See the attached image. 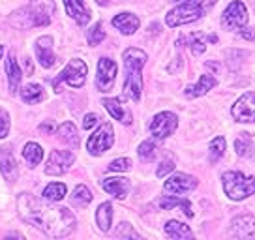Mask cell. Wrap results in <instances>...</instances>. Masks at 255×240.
Wrapping results in <instances>:
<instances>
[{"instance_id":"cell-1","label":"cell","mask_w":255,"mask_h":240,"mask_svg":"<svg viewBox=\"0 0 255 240\" xmlns=\"http://www.w3.org/2000/svg\"><path fill=\"white\" fill-rule=\"evenodd\" d=\"M17 208L23 220L40 227L49 237H66L75 227V218L68 208L53 207L43 203L30 193H21L17 199Z\"/></svg>"},{"instance_id":"cell-2","label":"cell","mask_w":255,"mask_h":240,"mask_svg":"<svg viewBox=\"0 0 255 240\" xmlns=\"http://www.w3.org/2000/svg\"><path fill=\"white\" fill-rule=\"evenodd\" d=\"M146 62V53L137 47H129L124 51V66H126V81H124V94L133 102L141 100L143 94V66Z\"/></svg>"},{"instance_id":"cell-3","label":"cell","mask_w":255,"mask_h":240,"mask_svg":"<svg viewBox=\"0 0 255 240\" xmlns=\"http://www.w3.org/2000/svg\"><path fill=\"white\" fill-rule=\"evenodd\" d=\"M56 11L55 0H30L28 8L17 11L13 17H23V21L15 23L21 28L28 26H47L53 21V15Z\"/></svg>"},{"instance_id":"cell-4","label":"cell","mask_w":255,"mask_h":240,"mask_svg":"<svg viewBox=\"0 0 255 240\" xmlns=\"http://www.w3.org/2000/svg\"><path fill=\"white\" fill-rule=\"evenodd\" d=\"M216 0H184L178 8L171 9L165 17L169 26H180L197 21L214 6Z\"/></svg>"},{"instance_id":"cell-5","label":"cell","mask_w":255,"mask_h":240,"mask_svg":"<svg viewBox=\"0 0 255 240\" xmlns=\"http://www.w3.org/2000/svg\"><path fill=\"white\" fill-rule=\"evenodd\" d=\"M222 180L227 197L233 201H242L255 193V176H244L239 171H227Z\"/></svg>"},{"instance_id":"cell-6","label":"cell","mask_w":255,"mask_h":240,"mask_svg":"<svg viewBox=\"0 0 255 240\" xmlns=\"http://www.w3.org/2000/svg\"><path fill=\"white\" fill-rule=\"evenodd\" d=\"M87 72L88 66L83 60H79V58H73L60 72V75H56V79H53V87L58 88L60 83H66L68 87L81 88L85 85V81H87Z\"/></svg>"},{"instance_id":"cell-7","label":"cell","mask_w":255,"mask_h":240,"mask_svg":"<svg viewBox=\"0 0 255 240\" xmlns=\"http://www.w3.org/2000/svg\"><path fill=\"white\" fill-rule=\"evenodd\" d=\"M115 143V133H113L111 124H102V128H98L87 141V150L92 156H100L105 150H109Z\"/></svg>"},{"instance_id":"cell-8","label":"cell","mask_w":255,"mask_h":240,"mask_svg":"<svg viewBox=\"0 0 255 240\" xmlns=\"http://www.w3.org/2000/svg\"><path fill=\"white\" fill-rule=\"evenodd\" d=\"M222 23L225 28L229 30H240L244 28L248 23V9L240 0H233L231 4L227 6V9L223 11Z\"/></svg>"},{"instance_id":"cell-9","label":"cell","mask_w":255,"mask_h":240,"mask_svg":"<svg viewBox=\"0 0 255 240\" xmlns=\"http://www.w3.org/2000/svg\"><path fill=\"white\" fill-rule=\"evenodd\" d=\"M178 126V119H176V115L169 111H163V113H158L154 120L150 122V133L156 139H165V137L173 135V131L176 129Z\"/></svg>"},{"instance_id":"cell-10","label":"cell","mask_w":255,"mask_h":240,"mask_svg":"<svg viewBox=\"0 0 255 240\" xmlns=\"http://www.w3.org/2000/svg\"><path fill=\"white\" fill-rule=\"evenodd\" d=\"M117 62L111 60V58H100L98 62V75H96V87L100 88L102 92H109L115 85V79H117Z\"/></svg>"},{"instance_id":"cell-11","label":"cell","mask_w":255,"mask_h":240,"mask_svg":"<svg viewBox=\"0 0 255 240\" xmlns=\"http://www.w3.org/2000/svg\"><path fill=\"white\" fill-rule=\"evenodd\" d=\"M231 113L237 122H255V92H248L239 98Z\"/></svg>"},{"instance_id":"cell-12","label":"cell","mask_w":255,"mask_h":240,"mask_svg":"<svg viewBox=\"0 0 255 240\" xmlns=\"http://www.w3.org/2000/svg\"><path fill=\"white\" fill-rule=\"evenodd\" d=\"M73 161H75V156L70 150H53L47 161L45 173L47 175H64L73 165Z\"/></svg>"},{"instance_id":"cell-13","label":"cell","mask_w":255,"mask_h":240,"mask_svg":"<svg viewBox=\"0 0 255 240\" xmlns=\"http://www.w3.org/2000/svg\"><path fill=\"white\" fill-rule=\"evenodd\" d=\"M197 188V178L190 175H184V173H176V175L169 176L163 184V190L167 193H175V195H180V193L191 192Z\"/></svg>"},{"instance_id":"cell-14","label":"cell","mask_w":255,"mask_h":240,"mask_svg":"<svg viewBox=\"0 0 255 240\" xmlns=\"http://www.w3.org/2000/svg\"><path fill=\"white\" fill-rule=\"evenodd\" d=\"M231 235L237 239H255V218L239 216L233 220Z\"/></svg>"},{"instance_id":"cell-15","label":"cell","mask_w":255,"mask_h":240,"mask_svg":"<svg viewBox=\"0 0 255 240\" xmlns=\"http://www.w3.org/2000/svg\"><path fill=\"white\" fill-rule=\"evenodd\" d=\"M36 55H38V60L43 68H51L55 66L56 62V56L53 53V38L51 36H43L38 40L36 43Z\"/></svg>"},{"instance_id":"cell-16","label":"cell","mask_w":255,"mask_h":240,"mask_svg":"<svg viewBox=\"0 0 255 240\" xmlns=\"http://www.w3.org/2000/svg\"><path fill=\"white\" fill-rule=\"evenodd\" d=\"M64 6L68 15L72 17L75 23L87 24L90 21V9L87 8L85 0H64Z\"/></svg>"},{"instance_id":"cell-17","label":"cell","mask_w":255,"mask_h":240,"mask_svg":"<svg viewBox=\"0 0 255 240\" xmlns=\"http://www.w3.org/2000/svg\"><path fill=\"white\" fill-rule=\"evenodd\" d=\"M102 186H104L105 192L115 195L117 199H124L129 192V180L124 176H109L102 182Z\"/></svg>"},{"instance_id":"cell-18","label":"cell","mask_w":255,"mask_h":240,"mask_svg":"<svg viewBox=\"0 0 255 240\" xmlns=\"http://www.w3.org/2000/svg\"><path fill=\"white\" fill-rule=\"evenodd\" d=\"M104 105L105 109L111 113L113 119L120 120L122 124H129L131 122V113L122 105L120 100H117V98H107V100H104Z\"/></svg>"},{"instance_id":"cell-19","label":"cell","mask_w":255,"mask_h":240,"mask_svg":"<svg viewBox=\"0 0 255 240\" xmlns=\"http://www.w3.org/2000/svg\"><path fill=\"white\" fill-rule=\"evenodd\" d=\"M113 26L122 34L129 36V34H133L139 28V19L133 13H119L113 19Z\"/></svg>"},{"instance_id":"cell-20","label":"cell","mask_w":255,"mask_h":240,"mask_svg":"<svg viewBox=\"0 0 255 240\" xmlns=\"http://www.w3.org/2000/svg\"><path fill=\"white\" fill-rule=\"evenodd\" d=\"M216 85H218V81H216L212 75H201V79H199V83H197V85L186 88V96H188V98L203 96V94H207L210 88H214Z\"/></svg>"},{"instance_id":"cell-21","label":"cell","mask_w":255,"mask_h":240,"mask_svg":"<svg viewBox=\"0 0 255 240\" xmlns=\"http://www.w3.org/2000/svg\"><path fill=\"white\" fill-rule=\"evenodd\" d=\"M6 73H8V85H9V90H11V94L17 90L19 87V83H21V77H23V73L19 70V66H17V60L15 56L9 53L8 60H6Z\"/></svg>"},{"instance_id":"cell-22","label":"cell","mask_w":255,"mask_h":240,"mask_svg":"<svg viewBox=\"0 0 255 240\" xmlns=\"http://www.w3.org/2000/svg\"><path fill=\"white\" fill-rule=\"evenodd\" d=\"M0 171H2V175L6 180L9 182H13L17 178V163L13 160V156L8 152H4V148H2V154H0Z\"/></svg>"},{"instance_id":"cell-23","label":"cell","mask_w":255,"mask_h":240,"mask_svg":"<svg viewBox=\"0 0 255 240\" xmlns=\"http://www.w3.org/2000/svg\"><path fill=\"white\" fill-rule=\"evenodd\" d=\"M96 222L100 225V229L104 233H107L111 229V222H113V205L111 203H102L98 207V212H96Z\"/></svg>"},{"instance_id":"cell-24","label":"cell","mask_w":255,"mask_h":240,"mask_svg":"<svg viewBox=\"0 0 255 240\" xmlns=\"http://www.w3.org/2000/svg\"><path fill=\"white\" fill-rule=\"evenodd\" d=\"M158 205L161 210H169V208L180 207L184 208V214L188 218H193V210H191V203L188 199H176V197H163L158 201Z\"/></svg>"},{"instance_id":"cell-25","label":"cell","mask_w":255,"mask_h":240,"mask_svg":"<svg viewBox=\"0 0 255 240\" xmlns=\"http://www.w3.org/2000/svg\"><path fill=\"white\" fill-rule=\"evenodd\" d=\"M56 131H58V137H60L66 144H70V146H79V133H77V128L73 126L72 122H64Z\"/></svg>"},{"instance_id":"cell-26","label":"cell","mask_w":255,"mask_h":240,"mask_svg":"<svg viewBox=\"0 0 255 240\" xmlns=\"http://www.w3.org/2000/svg\"><path fill=\"white\" fill-rule=\"evenodd\" d=\"M23 158L30 167H36L43 158V148L38 143H26L23 148Z\"/></svg>"},{"instance_id":"cell-27","label":"cell","mask_w":255,"mask_h":240,"mask_svg":"<svg viewBox=\"0 0 255 240\" xmlns=\"http://www.w3.org/2000/svg\"><path fill=\"white\" fill-rule=\"evenodd\" d=\"M165 233H167L171 239H191L193 235H191V229L188 227V225L180 224V222H167V225H165Z\"/></svg>"},{"instance_id":"cell-28","label":"cell","mask_w":255,"mask_h":240,"mask_svg":"<svg viewBox=\"0 0 255 240\" xmlns=\"http://www.w3.org/2000/svg\"><path fill=\"white\" fill-rule=\"evenodd\" d=\"M21 98L26 104H38V102L43 100V88L40 85H36V83H30V85H26L21 90Z\"/></svg>"},{"instance_id":"cell-29","label":"cell","mask_w":255,"mask_h":240,"mask_svg":"<svg viewBox=\"0 0 255 240\" xmlns=\"http://www.w3.org/2000/svg\"><path fill=\"white\" fill-rule=\"evenodd\" d=\"M64 195H66V184L62 182H51V184L43 190V199L49 201V203H56V201L64 199Z\"/></svg>"},{"instance_id":"cell-30","label":"cell","mask_w":255,"mask_h":240,"mask_svg":"<svg viewBox=\"0 0 255 240\" xmlns=\"http://www.w3.org/2000/svg\"><path fill=\"white\" fill-rule=\"evenodd\" d=\"M92 201V193H90V190H88L87 186H77L75 190H73L72 193V203L75 205V207H87L88 203Z\"/></svg>"},{"instance_id":"cell-31","label":"cell","mask_w":255,"mask_h":240,"mask_svg":"<svg viewBox=\"0 0 255 240\" xmlns=\"http://www.w3.org/2000/svg\"><path fill=\"white\" fill-rule=\"evenodd\" d=\"M158 154V144L154 141H144L139 144V158L143 161H152Z\"/></svg>"},{"instance_id":"cell-32","label":"cell","mask_w":255,"mask_h":240,"mask_svg":"<svg viewBox=\"0 0 255 240\" xmlns=\"http://www.w3.org/2000/svg\"><path fill=\"white\" fill-rule=\"evenodd\" d=\"M188 45H190V49L195 55H201V53H205V49H207V40H205V36L201 32L191 34L190 38H188Z\"/></svg>"},{"instance_id":"cell-33","label":"cell","mask_w":255,"mask_h":240,"mask_svg":"<svg viewBox=\"0 0 255 240\" xmlns=\"http://www.w3.org/2000/svg\"><path fill=\"white\" fill-rule=\"evenodd\" d=\"M223 152H225V139L223 137L212 139V143H210V161L216 163L223 156Z\"/></svg>"},{"instance_id":"cell-34","label":"cell","mask_w":255,"mask_h":240,"mask_svg":"<svg viewBox=\"0 0 255 240\" xmlns=\"http://www.w3.org/2000/svg\"><path fill=\"white\" fill-rule=\"evenodd\" d=\"M105 38V32H104V26L102 23H96L90 30H88V43L90 45H98V43H102Z\"/></svg>"},{"instance_id":"cell-35","label":"cell","mask_w":255,"mask_h":240,"mask_svg":"<svg viewBox=\"0 0 255 240\" xmlns=\"http://www.w3.org/2000/svg\"><path fill=\"white\" fill-rule=\"evenodd\" d=\"M235 146H237V152H239V156H246V154H250V148H252L250 135H248V133H240V137L235 141Z\"/></svg>"},{"instance_id":"cell-36","label":"cell","mask_w":255,"mask_h":240,"mask_svg":"<svg viewBox=\"0 0 255 240\" xmlns=\"http://www.w3.org/2000/svg\"><path fill=\"white\" fill-rule=\"evenodd\" d=\"M131 167V160H128V158H119V160L111 161V165H109V171L113 173H122V171H128V169Z\"/></svg>"},{"instance_id":"cell-37","label":"cell","mask_w":255,"mask_h":240,"mask_svg":"<svg viewBox=\"0 0 255 240\" xmlns=\"http://www.w3.org/2000/svg\"><path fill=\"white\" fill-rule=\"evenodd\" d=\"M8 131H9V117L4 109H0V139H4V137L8 135Z\"/></svg>"},{"instance_id":"cell-38","label":"cell","mask_w":255,"mask_h":240,"mask_svg":"<svg viewBox=\"0 0 255 240\" xmlns=\"http://www.w3.org/2000/svg\"><path fill=\"white\" fill-rule=\"evenodd\" d=\"M175 169V161L173 160H165V161H161V165L158 167V171H156V175L161 178V176H165L167 173H171Z\"/></svg>"},{"instance_id":"cell-39","label":"cell","mask_w":255,"mask_h":240,"mask_svg":"<svg viewBox=\"0 0 255 240\" xmlns=\"http://www.w3.org/2000/svg\"><path fill=\"white\" fill-rule=\"evenodd\" d=\"M98 122H100V117H98V115H94V113H88L87 117L83 119V128H85V129H92L96 124H98Z\"/></svg>"},{"instance_id":"cell-40","label":"cell","mask_w":255,"mask_h":240,"mask_svg":"<svg viewBox=\"0 0 255 240\" xmlns=\"http://www.w3.org/2000/svg\"><path fill=\"white\" fill-rule=\"evenodd\" d=\"M117 237H119V239H122V237H133V239H139V235H137V233L133 231L128 224L120 225V229L117 231Z\"/></svg>"},{"instance_id":"cell-41","label":"cell","mask_w":255,"mask_h":240,"mask_svg":"<svg viewBox=\"0 0 255 240\" xmlns=\"http://www.w3.org/2000/svg\"><path fill=\"white\" fill-rule=\"evenodd\" d=\"M242 38L244 40H255V32L252 28H242Z\"/></svg>"},{"instance_id":"cell-42","label":"cell","mask_w":255,"mask_h":240,"mask_svg":"<svg viewBox=\"0 0 255 240\" xmlns=\"http://www.w3.org/2000/svg\"><path fill=\"white\" fill-rule=\"evenodd\" d=\"M2 53H4V45H0V56H2Z\"/></svg>"},{"instance_id":"cell-43","label":"cell","mask_w":255,"mask_h":240,"mask_svg":"<svg viewBox=\"0 0 255 240\" xmlns=\"http://www.w3.org/2000/svg\"><path fill=\"white\" fill-rule=\"evenodd\" d=\"M98 2H100V4H107V2H105V0H98Z\"/></svg>"},{"instance_id":"cell-44","label":"cell","mask_w":255,"mask_h":240,"mask_svg":"<svg viewBox=\"0 0 255 240\" xmlns=\"http://www.w3.org/2000/svg\"><path fill=\"white\" fill-rule=\"evenodd\" d=\"M171 2H184V0H171Z\"/></svg>"}]
</instances>
